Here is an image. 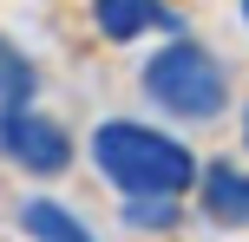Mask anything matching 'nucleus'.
Instances as JSON below:
<instances>
[{"label":"nucleus","instance_id":"1a4fd4ad","mask_svg":"<svg viewBox=\"0 0 249 242\" xmlns=\"http://www.w3.org/2000/svg\"><path fill=\"white\" fill-rule=\"evenodd\" d=\"M243 138H249V118H243Z\"/></svg>","mask_w":249,"mask_h":242},{"label":"nucleus","instance_id":"0eeeda50","mask_svg":"<svg viewBox=\"0 0 249 242\" xmlns=\"http://www.w3.org/2000/svg\"><path fill=\"white\" fill-rule=\"evenodd\" d=\"M124 223L131 229H171L177 223V196H131L124 203Z\"/></svg>","mask_w":249,"mask_h":242},{"label":"nucleus","instance_id":"7ed1b4c3","mask_svg":"<svg viewBox=\"0 0 249 242\" xmlns=\"http://www.w3.org/2000/svg\"><path fill=\"white\" fill-rule=\"evenodd\" d=\"M0 157L33 170V177H59L72 164V138L33 105H0Z\"/></svg>","mask_w":249,"mask_h":242},{"label":"nucleus","instance_id":"423d86ee","mask_svg":"<svg viewBox=\"0 0 249 242\" xmlns=\"http://www.w3.org/2000/svg\"><path fill=\"white\" fill-rule=\"evenodd\" d=\"M33 65H26V52H13L7 39H0V105H26L33 98Z\"/></svg>","mask_w":249,"mask_h":242},{"label":"nucleus","instance_id":"6e6552de","mask_svg":"<svg viewBox=\"0 0 249 242\" xmlns=\"http://www.w3.org/2000/svg\"><path fill=\"white\" fill-rule=\"evenodd\" d=\"M66 242H92V236H86V229H79V236H66Z\"/></svg>","mask_w":249,"mask_h":242},{"label":"nucleus","instance_id":"39448f33","mask_svg":"<svg viewBox=\"0 0 249 242\" xmlns=\"http://www.w3.org/2000/svg\"><path fill=\"white\" fill-rule=\"evenodd\" d=\"M92 20H99L105 39H138V33H151V26L171 33L177 13H164V0H92Z\"/></svg>","mask_w":249,"mask_h":242},{"label":"nucleus","instance_id":"9d476101","mask_svg":"<svg viewBox=\"0 0 249 242\" xmlns=\"http://www.w3.org/2000/svg\"><path fill=\"white\" fill-rule=\"evenodd\" d=\"M243 20H249V0H243Z\"/></svg>","mask_w":249,"mask_h":242},{"label":"nucleus","instance_id":"20e7f679","mask_svg":"<svg viewBox=\"0 0 249 242\" xmlns=\"http://www.w3.org/2000/svg\"><path fill=\"white\" fill-rule=\"evenodd\" d=\"M197 183H203V210H210V223H223V229H249V170L210 164V170H197Z\"/></svg>","mask_w":249,"mask_h":242},{"label":"nucleus","instance_id":"f03ea898","mask_svg":"<svg viewBox=\"0 0 249 242\" xmlns=\"http://www.w3.org/2000/svg\"><path fill=\"white\" fill-rule=\"evenodd\" d=\"M144 92L164 105V112H177V118H216V112H223V98H230L223 65H216L197 39H171L164 52H151Z\"/></svg>","mask_w":249,"mask_h":242},{"label":"nucleus","instance_id":"f257e3e1","mask_svg":"<svg viewBox=\"0 0 249 242\" xmlns=\"http://www.w3.org/2000/svg\"><path fill=\"white\" fill-rule=\"evenodd\" d=\"M92 157H99L105 183H118L124 196H184L197 183L190 144L164 138L151 125H99L92 131Z\"/></svg>","mask_w":249,"mask_h":242}]
</instances>
